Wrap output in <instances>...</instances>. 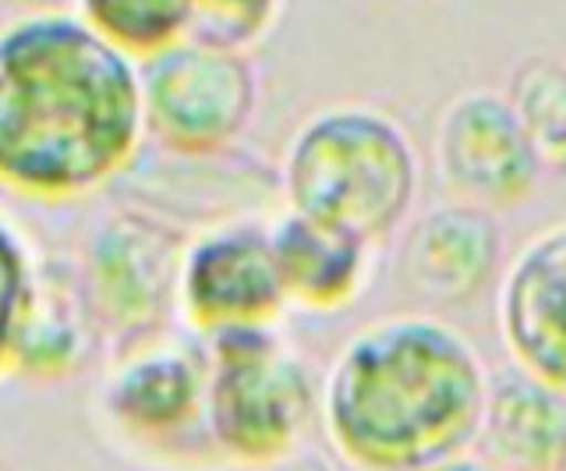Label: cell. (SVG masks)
<instances>
[{
  "label": "cell",
  "mask_w": 566,
  "mask_h": 471,
  "mask_svg": "<svg viewBox=\"0 0 566 471\" xmlns=\"http://www.w3.org/2000/svg\"><path fill=\"white\" fill-rule=\"evenodd\" d=\"M510 103L542 167L566 170V64L553 57L521 64L510 82Z\"/></svg>",
  "instance_id": "cell-16"
},
{
  "label": "cell",
  "mask_w": 566,
  "mask_h": 471,
  "mask_svg": "<svg viewBox=\"0 0 566 471\" xmlns=\"http://www.w3.org/2000/svg\"><path fill=\"white\" fill-rule=\"evenodd\" d=\"M206 341L164 329L117 347L99 387V408L106 426L142 453L209 461L217 450L206 429Z\"/></svg>",
  "instance_id": "cell-5"
},
{
  "label": "cell",
  "mask_w": 566,
  "mask_h": 471,
  "mask_svg": "<svg viewBox=\"0 0 566 471\" xmlns=\"http://www.w3.org/2000/svg\"><path fill=\"white\" fill-rule=\"evenodd\" d=\"M280 11V4H252V0H199L191 4L185 40L227 54H248L273 32Z\"/></svg>",
  "instance_id": "cell-17"
},
{
  "label": "cell",
  "mask_w": 566,
  "mask_h": 471,
  "mask_svg": "<svg viewBox=\"0 0 566 471\" xmlns=\"http://www.w3.org/2000/svg\"><path fill=\"white\" fill-rule=\"evenodd\" d=\"M138 78L146 138L191 160L234 146L259 103V78L248 54H227L195 40L138 64Z\"/></svg>",
  "instance_id": "cell-7"
},
{
  "label": "cell",
  "mask_w": 566,
  "mask_h": 471,
  "mask_svg": "<svg viewBox=\"0 0 566 471\" xmlns=\"http://www.w3.org/2000/svg\"><path fill=\"white\" fill-rule=\"evenodd\" d=\"M270 241L287 305L336 312L358 299L371 276V245L291 209L270 223Z\"/></svg>",
  "instance_id": "cell-14"
},
{
  "label": "cell",
  "mask_w": 566,
  "mask_h": 471,
  "mask_svg": "<svg viewBox=\"0 0 566 471\" xmlns=\"http://www.w3.org/2000/svg\"><path fill=\"white\" fill-rule=\"evenodd\" d=\"M489 369L447 320L386 316L350 334L323 383L333 450L361 471H424L482 429Z\"/></svg>",
  "instance_id": "cell-2"
},
{
  "label": "cell",
  "mask_w": 566,
  "mask_h": 471,
  "mask_svg": "<svg viewBox=\"0 0 566 471\" xmlns=\"http://www.w3.org/2000/svg\"><path fill=\"white\" fill-rule=\"evenodd\" d=\"M99 337L78 266L64 259H35L29 302L11 347V369L32 379H64L88 362Z\"/></svg>",
  "instance_id": "cell-12"
},
{
  "label": "cell",
  "mask_w": 566,
  "mask_h": 471,
  "mask_svg": "<svg viewBox=\"0 0 566 471\" xmlns=\"http://www.w3.org/2000/svg\"><path fill=\"white\" fill-rule=\"evenodd\" d=\"M188 234L138 206L103 213L85 234L78 273L96 326L114 347L164 334L177 312Z\"/></svg>",
  "instance_id": "cell-6"
},
{
  "label": "cell",
  "mask_w": 566,
  "mask_h": 471,
  "mask_svg": "<svg viewBox=\"0 0 566 471\" xmlns=\"http://www.w3.org/2000/svg\"><path fill=\"white\" fill-rule=\"evenodd\" d=\"M436 167L457 202L513 206L535 188L542 160L510 96L468 90L447 103L436 125Z\"/></svg>",
  "instance_id": "cell-9"
},
{
  "label": "cell",
  "mask_w": 566,
  "mask_h": 471,
  "mask_svg": "<svg viewBox=\"0 0 566 471\" xmlns=\"http://www.w3.org/2000/svg\"><path fill=\"white\" fill-rule=\"evenodd\" d=\"M146 143L138 64L78 8L0 25V185L64 202L124 174Z\"/></svg>",
  "instance_id": "cell-1"
},
{
  "label": "cell",
  "mask_w": 566,
  "mask_h": 471,
  "mask_svg": "<svg viewBox=\"0 0 566 471\" xmlns=\"http://www.w3.org/2000/svg\"><path fill=\"white\" fill-rule=\"evenodd\" d=\"M500 252L503 234L489 209L447 202L421 213L407 231L400 276L421 299L457 305L489 284Z\"/></svg>",
  "instance_id": "cell-11"
},
{
  "label": "cell",
  "mask_w": 566,
  "mask_h": 471,
  "mask_svg": "<svg viewBox=\"0 0 566 471\" xmlns=\"http://www.w3.org/2000/svg\"><path fill=\"white\" fill-rule=\"evenodd\" d=\"M421 164L403 125L368 103H333L301 125L280 167L287 209L376 245L407 220Z\"/></svg>",
  "instance_id": "cell-3"
},
{
  "label": "cell",
  "mask_w": 566,
  "mask_h": 471,
  "mask_svg": "<svg viewBox=\"0 0 566 471\" xmlns=\"http://www.w3.org/2000/svg\"><path fill=\"white\" fill-rule=\"evenodd\" d=\"M35 255L29 252L25 238L0 217V376L11 369V347L18 334V320L29 302Z\"/></svg>",
  "instance_id": "cell-18"
},
{
  "label": "cell",
  "mask_w": 566,
  "mask_h": 471,
  "mask_svg": "<svg viewBox=\"0 0 566 471\" xmlns=\"http://www.w3.org/2000/svg\"><path fill=\"white\" fill-rule=\"evenodd\" d=\"M478 440L503 471H566V394L513 365L489 383Z\"/></svg>",
  "instance_id": "cell-13"
},
{
  "label": "cell",
  "mask_w": 566,
  "mask_h": 471,
  "mask_svg": "<svg viewBox=\"0 0 566 471\" xmlns=\"http://www.w3.org/2000/svg\"><path fill=\"white\" fill-rule=\"evenodd\" d=\"M209 358L206 429L220 461L259 468L301 450L318 394L308 362L273 326L202 337Z\"/></svg>",
  "instance_id": "cell-4"
},
{
  "label": "cell",
  "mask_w": 566,
  "mask_h": 471,
  "mask_svg": "<svg viewBox=\"0 0 566 471\" xmlns=\"http://www.w3.org/2000/svg\"><path fill=\"white\" fill-rule=\"evenodd\" d=\"M283 308L287 294L273 259L270 223L238 217L188 238L177 312L199 337L241 326H276Z\"/></svg>",
  "instance_id": "cell-8"
},
{
  "label": "cell",
  "mask_w": 566,
  "mask_h": 471,
  "mask_svg": "<svg viewBox=\"0 0 566 471\" xmlns=\"http://www.w3.org/2000/svg\"><path fill=\"white\" fill-rule=\"evenodd\" d=\"M241 471H333V464L326 458H318V453L294 450V453H287V458H280V461L259 464V468H241Z\"/></svg>",
  "instance_id": "cell-19"
},
{
  "label": "cell",
  "mask_w": 566,
  "mask_h": 471,
  "mask_svg": "<svg viewBox=\"0 0 566 471\" xmlns=\"http://www.w3.org/2000/svg\"><path fill=\"white\" fill-rule=\"evenodd\" d=\"M495 323L513 365L566 394V223L545 227L513 255Z\"/></svg>",
  "instance_id": "cell-10"
},
{
  "label": "cell",
  "mask_w": 566,
  "mask_h": 471,
  "mask_svg": "<svg viewBox=\"0 0 566 471\" xmlns=\"http://www.w3.org/2000/svg\"><path fill=\"white\" fill-rule=\"evenodd\" d=\"M424 471H503L500 464H492L489 458H478V453H457V458H447V461H439L432 468H424Z\"/></svg>",
  "instance_id": "cell-20"
},
{
  "label": "cell",
  "mask_w": 566,
  "mask_h": 471,
  "mask_svg": "<svg viewBox=\"0 0 566 471\" xmlns=\"http://www.w3.org/2000/svg\"><path fill=\"white\" fill-rule=\"evenodd\" d=\"M78 14L124 57L146 64L188 36V0H88Z\"/></svg>",
  "instance_id": "cell-15"
}]
</instances>
